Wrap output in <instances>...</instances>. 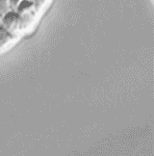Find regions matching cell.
<instances>
[{
  "label": "cell",
  "mask_w": 154,
  "mask_h": 156,
  "mask_svg": "<svg viewBox=\"0 0 154 156\" xmlns=\"http://www.w3.org/2000/svg\"><path fill=\"white\" fill-rule=\"evenodd\" d=\"M0 20H1L0 24L12 33L15 34L19 28L20 16L16 11H8Z\"/></svg>",
  "instance_id": "cell-1"
},
{
  "label": "cell",
  "mask_w": 154,
  "mask_h": 156,
  "mask_svg": "<svg viewBox=\"0 0 154 156\" xmlns=\"http://www.w3.org/2000/svg\"><path fill=\"white\" fill-rule=\"evenodd\" d=\"M16 38V35L5 29L0 24V48H3L6 45H8L12 43Z\"/></svg>",
  "instance_id": "cell-2"
},
{
  "label": "cell",
  "mask_w": 154,
  "mask_h": 156,
  "mask_svg": "<svg viewBox=\"0 0 154 156\" xmlns=\"http://www.w3.org/2000/svg\"><path fill=\"white\" fill-rule=\"evenodd\" d=\"M33 10H34V4H33L32 1H28V0H21L16 12L19 16H21V15L27 14V13H30V12H33Z\"/></svg>",
  "instance_id": "cell-3"
},
{
  "label": "cell",
  "mask_w": 154,
  "mask_h": 156,
  "mask_svg": "<svg viewBox=\"0 0 154 156\" xmlns=\"http://www.w3.org/2000/svg\"><path fill=\"white\" fill-rule=\"evenodd\" d=\"M33 17H34V13L30 12V13H27L24 15L20 16V20H19V30H24L28 28L31 25V23L33 21Z\"/></svg>",
  "instance_id": "cell-4"
},
{
  "label": "cell",
  "mask_w": 154,
  "mask_h": 156,
  "mask_svg": "<svg viewBox=\"0 0 154 156\" xmlns=\"http://www.w3.org/2000/svg\"><path fill=\"white\" fill-rule=\"evenodd\" d=\"M9 11L8 0H0V19Z\"/></svg>",
  "instance_id": "cell-5"
},
{
  "label": "cell",
  "mask_w": 154,
  "mask_h": 156,
  "mask_svg": "<svg viewBox=\"0 0 154 156\" xmlns=\"http://www.w3.org/2000/svg\"><path fill=\"white\" fill-rule=\"evenodd\" d=\"M21 0H8L9 11H16Z\"/></svg>",
  "instance_id": "cell-6"
},
{
  "label": "cell",
  "mask_w": 154,
  "mask_h": 156,
  "mask_svg": "<svg viewBox=\"0 0 154 156\" xmlns=\"http://www.w3.org/2000/svg\"><path fill=\"white\" fill-rule=\"evenodd\" d=\"M47 2V0H34L33 4H34V10L35 11H40L41 8L44 7V4Z\"/></svg>",
  "instance_id": "cell-7"
},
{
  "label": "cell",
  "mask_w": 154,
  "mask_h": 156,
  "mask_svg": "<svg viewBox=\"0 0 154 156\" xmlns=\"http://www.w3.org/2000/svg\"><path fill=\"white\" fill-rule=\"evenodd\" d=\"M28 1H32V2H33V1H34V0H28Z\"/></svg>",
  "instance_id": "cell-8"
}]
</instances>
